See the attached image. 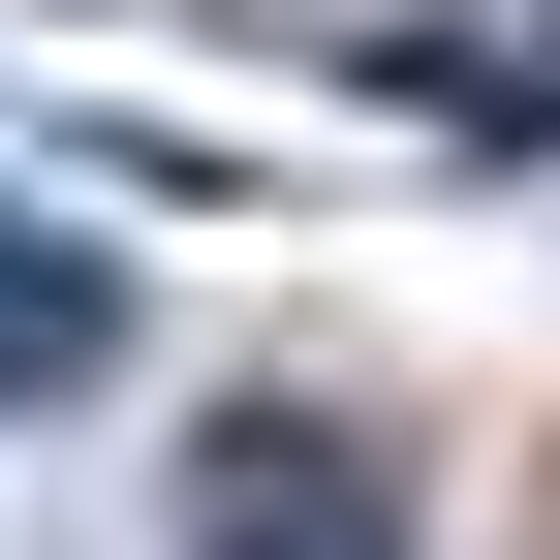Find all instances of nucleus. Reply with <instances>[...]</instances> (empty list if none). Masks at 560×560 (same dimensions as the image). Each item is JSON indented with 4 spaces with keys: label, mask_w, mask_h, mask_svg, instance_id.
I'll list each match as a JSON object with an SVG mask.
<instances>
[{
    "label": "nucleus",
    "mask_w": 560,
    "mask_h": 560,
    "mask_svg": "<svg viewBox=\"0 0 560 560\" xmlns=\"http://www.w3.org/2000/svg\"><path fill=\"white\" fill-rule=\"evenodd\" d=\"M187 560H405V499L312 436V405H219V436H187Z\"/></svg>",
    "instance_id": "1"
},
{
    "label": "nucleus",
    "mask_w": 560,
    "mask_h": 560,
    "mask_svg": "<svg viewBox=\"0 0 560 560\" xmlns=\"http://www.w3.org/2000/svg\"><path fill=\"white\" fill-rule=\"evenodd\" d=\"M94 374H125V280L62 219H0V405H94Z\"/></svg>",
    "instance_id": "2"
}]
</instances>
